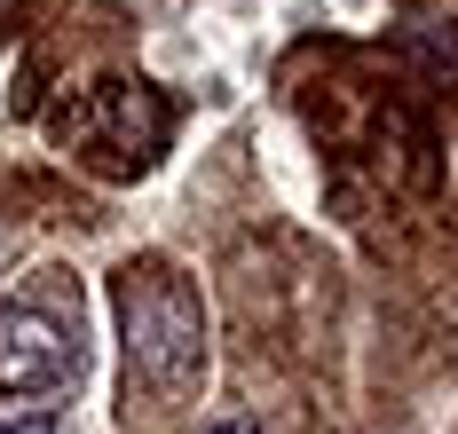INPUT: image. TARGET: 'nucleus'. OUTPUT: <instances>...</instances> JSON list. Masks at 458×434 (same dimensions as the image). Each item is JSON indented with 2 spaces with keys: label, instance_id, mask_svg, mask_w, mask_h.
<instances>
[{
  "label": "nucleus",
  "instance_id": "nucleus-2",
  "mask_svg": "<svg viewBox=\"0 0 458 434\" xmlns=\"http://www.w3.org/2000/svg\"><path fill=\"white\" fill-rule=\"evenodd\" d=\"M72 371H80V339L40 300H8L0 308V387L8 395H55Z\"/></svg>",
  "mask_w": 458,
  "mask_h": 434
},
{
  "label": "nucleus",
  "instance_id": "nucleus-1",
  "mask_svg": "<svg viewBox=\"0 0 458 434\" xmlns=\"http://www.w3.org/2000/svg\"><path fill=\"white\" fill-rule=\"evenodd\" d=\"M119 332H127V371L150 395H190L206 380V308L174 261H135L119 277Z\"/></svg>",
  "mask_w": 458,
  "mask_h": 434
},
{
  "label": "nucleus",
  "instance_id": "nucleus-4",
  "mask_svg": "<svg viewBox=\"0 0 458 434\" xmlns=\"http://www.w3.org/2000/svg\"><path fill=\"white\" fill-rule=\"evenodd\" d=\"M206 434H261V427H245V419H214Z\"/></svg>",
  "mask_w": 458,
  "mask_h": 434
},
{
  "label": "nucleus",
  "instance_id": "nucleus-3",
  "mask_svg": "<svg viewBox=\"0 0 458 434\" xmlns=\"http://www.w3.org/2000/svg\"><path fill=\"white\" fill-rule=\"evenodd\" d=\"M0 434H55V419H47V411H8Z\"/></svg>",
  "mask_w": 458,
  "mask_h": 434
}]
</instances>
